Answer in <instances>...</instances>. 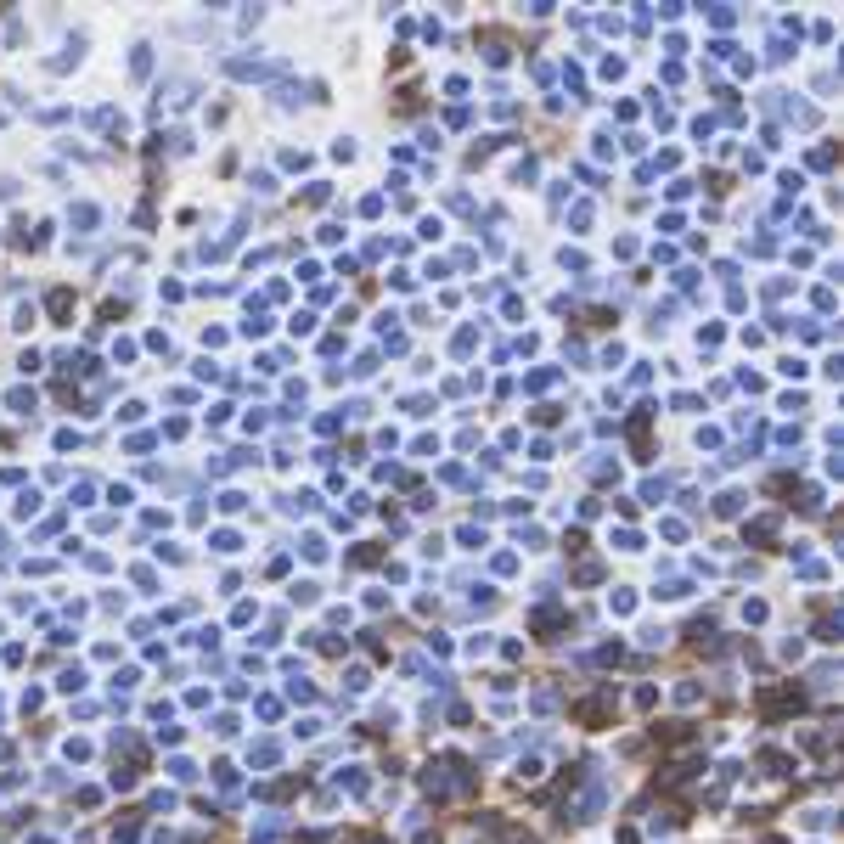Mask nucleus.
I'll use <instances>...</instances> for the list:
<instances>
[{"label": "nucleus", "mask_w": 844, "mask_h": 844, "mask_svg": "<svg viewBox=\"0 0 844 844\" xmlns=\"http://www.w3.org/2000/svg\"><path fill=\"white\" fill-rule=\"evenodd\" d=\"M760 709H766V715L799 709V692H793V687H766V692H760Z\"/></svg>", "instance_id": "nucleus-1"}]
</instances>
